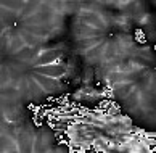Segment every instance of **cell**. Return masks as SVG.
Here are the masks:
<instances>
[{
  "label": "cell",
  "mask_w": 156,
  "mask_h": 153,
  "mask_svg": "<svg viewBox=\"0 0 156 153\" xmlns=\"http://www.w3.org/2000/svg\"><path fill=\"white\" fill-rule=\"evenodd\" d=\"M124 13L94 3L79 8L73 34L77 53L85 61L111 64L132 50L134 31Z\"/></svg>",
  "instance_id": "1"
},
{
  "label": "cell",
  "mask_w": 156,
  "mask_h": 153,
  "mask_svg": "<svg viewBox=\"0 0 156 153\" xmlns=\"http://www.w3.org/2000/svg\"><path fill=\"white\" fill-rule=\"evenodd\" d=\"M109 82L126 108L142 116L153 115L154 66L150 52H129L114 63Z\"/></svg>",
  "instance_id": "2"
},
{
  "label": "cell",
  "mask_w": 156,
  "mask_h": 153,
  "mask_svg": "<svg viewBox=\"0 0 156 153\" xmlns=\"http://www.w3.org/2000/svg\"><path fill=\"white\" fill-rule=\"evenodd\" d=\"M60 24L39 0H24L21 8L0 26V37L11 44L37 47L45 44L53 34V27Z\"/></svg>",
  "instance_id": "3"
},
{
  "label": "cell",
  "mask_w": 156,
  "mask_h": 153,
  "mask_svg": "<svg viewBox=\"0 0 156 153\" xmlns=\"http://www.w3.org/2000/svg\"><path fill=\"white\" fill-rule=\"evenodd\" d=\"M40 3L47 8L55 18H61L65 13H68L69 10L74 7L76 0H39Z\"/></svg>",
  "instance_id": "4"
},
{
  "label": "cell",
  "mask_w": 156,
  "mask_h": 153,
  "mask_svg": "<svg viewBox=\"0 0 156 153\" xmlns=\"http://www.w3.org/2000/svg\"><path fill=\"white\" fill-rule=\"evenodd\" d=\"M23 2L24 0H0V26H3L21 8Z\"/></svg>",
  "instance_id": "5"
},
{
  "label": "cell",
  "mask_w": 156,
  "mask_h": 153,
  "mask_svg": "<svg viewBox=\"0 0 156 153\" xmlns=\"http://www.w3.org/2000/svg\"><path fill=\"white\" fill-rule=\"evenodd\" d=\"M105 2L114 8L126 11V13H130L132 10H137L143 5V0H105Z\"/></svg>",
  "instance_id": "6"
}]
</instances>
